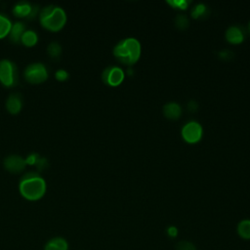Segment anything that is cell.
<instances>
[{
    "label": "cell",
    "instance_id": "cell-1",
    "mask_svg": "<svg viewBox=\"0 0 250 250\" xmlns=\"http://www.w3.org/2000/svg\"><path fill=\"white\" fill-rule=\"evenodd\" d=\"M47 189L46 181L38 172L30 171L25 173L19 184L21 194L27 200H38L43 197Z\"/></svg>",
    "mask_w": 250,
    "mask_h": 250
},
{
    "label": "cell",
    "instance_id": "cell-2",
    "mask_svg": "<svg viewBox=\"0 0 250 250\" xmlns=\"http://www.w3.org/2000/svg\"><path fill=\"white\" fill-rule=\"evenodd\" d=\"M39 21L41 25L53 32L61 30L66 22L65 11L57 5H48L39 12Z\"/></svg>",
    "mask_w": 250,
    "mask_h": 250
},
{
    "label": "cell",
    "instance_id": "cell-3",
    "mask_svg": "<svg viewBox=\"0 0 250 250\" xmlns=\"http://www.w3.org/2000/svg\"><path fill=\"white\" fill-rule=\"evenodd\" d=\"M24 79L31 84H39L47 80L48 70L44 63L42 62H32L29 63L23 71Z\"/></svg>",
    "mask_w": 250,
    "mask_h": 250
},
{
    "label": "cell",
    "instance_id": "cell-4",
    "mask_svg": "<svg viewBox=\"0 0 250 250\" xmlns=\"http://www.w3.org/2000/svg\"><path fill=\"white\" fill-rule=\"evenodd\" d=\"M17 79L16 63L9 59L0 60V83L5 87H13Z\"/></svg>",
    "mask_w": 250,
    "mask_h": 250
},
{
    "label": "cell",
    "instance_id": "cell-5",
    "mask_svg": "<svg viewBox=\"0 0 250 250\" xmlns=\"http://www.w3.org/2000/svg\"><path fill=\"white\" fill-rule=\"evenodd\" d=\"M12 11L17 18L32 19L36 16L38 8L28 1H19L14 5Z\"/></svg>",
    "mask_w": 250,
    "mask_h": 250
},
{
    "label": "cell",
    "instance_id": "cell-6",
    "mask_svg": "<svg viewBox=\"0 0 250 250\" xmlns=\"http://www.w3.org/2000/svg\"><path fill=\"white\" fill-rule=\"evenodd\" d=\"M102 78L104 83L110 86H116L120 84L124 78L123 70L115 65L107 66L102 74Z\"/></svg>",
    "mask_w": 250,
    "mask_h": 250
},
{
    "label": "cell",
    "instance_id": "cell-7",
    "mask_svg": "<svg viewBox=\"0 0 250 250\" xmlns=\"http://www.w3.org/2000/svg\"><path fill=\"white\" fill-rule=\"evenodd\" d=\"M3 165L6 170L13 174L21 173L24 170L26 163L25 159L18 154H11L5 157L3 161Z\"/></svg>",
    "mask_w": 250,
    "mask_h": 250
},
{
    "label": "cell",
    "instance_id": "cell-8",
    "mask_svg": "<svg viewBox=\"0 0 250 250\" xmlns=\"http://www.w3.org/2000/svg\"><path fill=\"white\" fill-rule=\"evenodd\" d=\"M182 135L187 142L195 143L201 138L202 128L199 123L195 121H189L183 127Z\"/></svg>",
    "mask_w": 250,
    "mask_h": 250
},
{
    "label": "cell",
    "instance_id": "cell-9",
    "mask_svg": "<svg viewBox=\"0 0 250 250\" xmlns=\"http://www.w3.org/2000/svg\"><path fill=\"white\" fill-rule=\"evenodd\" d=\"M22 104V96L20 93H12L8 96L5 105L10 113L17 114L21 111Z\"/></svg>",
    "mask_w": 250,
    "mask_h": 250
},
{
    "label": "cell",
    "instance_id": "cell-10",
    "mask_svg": "<svg viewBox=\"0 0 250 250\" xmlns=\"http://www.w3.org/2000/svg\"><path fill=\"white\" fill-rule=\"evenodd\" d=\"M125 47L127 48L129 54H130V58H131V62L134 63L140 57L141 55V45L140 42L133 37H129L126 39L122 40Z\"/></svg>",
    "mask_w": 250,
    "mask_h": 250
},
{
    "label": "cell",
    "instance_id": "cell-11",
    "mask_svg": "<svg viewBox=\"0 0 250 250\" xmlns=\"http://www.w3.org/2000/svg\"><path fill=\"white\" fill-rule=\"evenodd\" d=\"M25 25L21 21H16L12 23L10 33H9V38L12 42L14 43H19L21 42V38L25 31Z\"/></svg>",
    "mask_w": 250,
    "mask_h": 250
},
{
    "label": "cell",
    "instance_id": "cell-12",
    "mask_svg": "<svg viewBox=\"0 0 250 250\" xmlns=\"http://www.w3.org/2000/svg\"><path fill=\"white\" fill-rule=\"evenodd\" d=\"M113 54L114 56L119 60L121 61L122 62H125V63H132L131 62V58H130V54L127 50V48L125 47L123 41L121 40L113 49Z\"/></svg>",
    "mask_w": 250,
    "mask_h": 250
},
{
    "label": "cell",
    "instance_id": "cell-13",
    "mask_svg": "<svg viewBox=\"0 0 250 250\" xmlns=\"http://www.w3.org/2000/svg\"><path fill=\"white\" fill-rule=\"evenodd\" d=\"M37 42L38 34L33 29H26L21 38V43L23 44L25 47H32L36 45Z\"/></svg>",
    "mask_w": 250,
    "mask_h": 250
},
{
    "label": "cell",
    "instance_id": "cell-14",
    "mask_svg": "<svg viewBox=\"0 0 250 250\" xmlns=\"http://www.w3.org/2000/svg\"><path fill=\"white\" fill-rule=\"evenodd\" d=\"M226 37L228 41L231 43H239L243 39V33L237 26H230L226 31Z\"/></svg>",
    "mask_w": 250,
    "mask_h": 250
},
{
    "label": "cell",
    "instance_id": "cell-15",
    "mask_svg": "<svg viewBox=\"0 0 250 250\" xmlns=\"http://www.w3.org/2000/svg\"><path fill=\"white\" fill-rule=\"evenodd\" d=\"M163 112L168 118H178L181 115V106L176 103H168L163 107Z\"/></svg>",
    "mask_w": 250,
    "mask_h": 250
},
{
    "label": "cell",
    "instance_id": "cell-16",
    "mask_svg": "<svg viewBox=\"0 0 250 250\" xmlns=\"http://www.w3.org/2000/svg\"><path fill=\"white\" fill-rule=\"evenodd\" d=\"M45 250H67V243L63 238H53L46 244Z\"/></svg>",
    "mask_w": 250,
    "mask_h": 250
},
{
    "label": "cell",
    "instance_id": "cell-17",
    "mask_svg": "<svg viewBox=\"0 0 250 250\" xmlns=\"http://www.w3.org/2000/svg\"><path fill=\"white\" fill-rule=\"evenodd\" d=\"M12 21L4 14L0 13V39L6 37L10 33Z\"/></svg>",
    "mask_w": 250,
    "mask_h": 250
},
{
    "label": "cell",
    "instance_id": "cell-18",
    "mask_svg": "<svg viewBox=\"0 0 250 250\" xmlns=\"http://www.w3.org/2000/svg\"><path fill=\"white\" fill-rule=\"evenodd\" d=\"M238 234L244 239H250V220H243L237 226Z\"/></svg>",
    "mask_w": 250,
    "mask_h": 250
},
{
    "label": "cell",
    "instance_id": "cell-19",
    "mask_svg": "<svg viewBox=\"0 0 250 250\" xmlns=\"http://www.w3.org/2000/svg\"><path fill=\"white\" fill-rule=\"evenodd\" d=\"M62 46H61V44H60L59 42H57V41H52V42L47 46V52H48V54H49V56H50L51 58H54V59L59 58V57L61 56V54H62Z\"/></svg>",
    "mask_w": 250,
    "mask_h": 250
},
{
    "label": "cell",
    "instance_id": "cell-20",
    "mask_svg": "<svg viewBox=\"0 0 250 250\" xmlns=\"http://www.w3.org/2000/svg\"><path fill=\"white\" fill-rule=\"evenodd\" d=\"M175 249H176V250H196L195 246H194L191 242L186 241V240L179 241V242L176 244Z\"/></svg>",
    "mask_w": 250,
    "mask_h": 250
},
{
    "label": "cell",
    "instance_id": "cell-21",
    "mask_svg": "<svg viewBox=\"0 0 250 250\" xmlns=\"http://www.w3.org/2000/svg\"><path fill=\"white\" fill-rule=\"evenodd\" d=\"M39 158H40V155L38 153L32 152V153H29L24 159H25L26 165H35L39 160Z\"/></svg>",
    "mask_w": 250,
    "mask_h": 250
},
{
    "label": "cell",
    "instance_id": "cell-22",
    "mask_svg": "<svg viewBox=\"0 0 250 250\" xmlns=\"http://www.w3.org/2000/svg\"><path fill=\"white\" fill-rule=\"evenodd\" d=\"M68 76H69V73L63 68H60L55 72V77L59 81H65L68 78Z\"/></svg>",
    "mask_w": 250,
    "mask_h": 250
},
{
    "label": "cell",
    "instance_id": "cell-23",
    "mask_svg": "<svg viewBox=\"0 0 250 250\" xmlns=\"http://www.w3.org/2000/svg\"><path fill=\"white\" fill-rule=\"evenodd\" d=\"M188 21L187 19V17H185L184 15H179L176 18V25L180 28H185L186 26H188Z\"/></svg>",
    "mask_w": 250,
    "mask_h": 250
},
{
    "label": "cell",
    "instance_id": "cell-24",
    "mask_svg": "<svg viewBox=\"0 0 250 250\" xmlns=\"http://www.w3.org/2000/svg\"><path fill=\"white\" fill-rule=\"evenodd\" d=\"M205 6L203 4H198L195 6V8L192 10V16L197 17L199 15H202L205 12Z\"/></svg>",
    "mask_w": 250,
    "mask_h": 250
},
{
    "label": "cell",
    "instance_id": "cell-25",
    "mask_svg": "<svg viewBox=\"0 0 250 250\" xmlns=\"http://www.w3.org/2000/svg\"><path fill=\"white\" fill-rule=\"evenodd\" d=\"M35 166L37 167V169L40 171V170H42L43 168H45L46 166H47V160H46V158H42V157H40L39 158V160L37 161V163L35 164Z\"/></svg>",
    "mask_w": 250,
    "mask_h": 250
},
{
    "label": "cell",
    "instance_id": "cell-26",
    "mask_svg": "<svg viewBox=\"0 0 250 250\" xmlns=\"http://www.w3.org/2000/svg\"><path fill=\"white\" fill-rule=\"evenodd\" d=\"M167 233L171 236V237H175V236H177V234H178V229H177V228L176 227H169L168 229H167Z\"/></svg>",
    "mask_w": 250,
    "mask_h": 250
},
{
    "label": "cell",
    "instance_id": "cell-27",
    "mask_svg": "<svg viewBox=\"0 0 250 250\" xmlns=\"http://www.w3.org/2000/svg\"><path fill=\"white\" fill-rule=\"evenodd\" d=\"M249 29H250V23H249Z\"/></svg>",
    "mask_w": 250,
    "mask_h": 250
}]
</instances>
